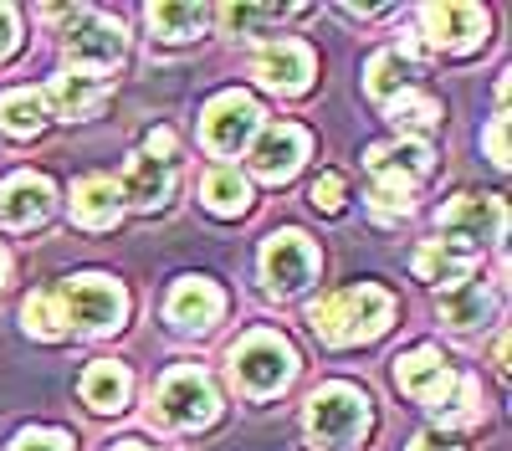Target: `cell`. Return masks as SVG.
<instances>
[{
  "label": "cell",
  "mask_w": 512,
  "mask_h": 451,
  "mask_svg": "<svg viewBox=\"0 0 512 451\" xmlns=\"http://www.w3.org/2000/svg\"><path fill=\"white\" fill-rule=\"evenodd\" d=\"M390 318H395V298L384 293V287H344V293H328L323 303H313L308 308V323L318 328V339H328V344H369V339H379L384 328H390Z\"/></svg>",
  "instance_id": "6da1fadb"
},
{
  "label": "cell",
  "mask_w": 512,
  "mask_h": 451,
  "mask_svg": "<svg viewBox=\"0 0 512 451\" xmlns=\"http://www.w3.org/2000/svg\"><path fill=\"white\" fill-rule=\"evenodd\" d=\"M364 431H369V400H364V390H354V385H323L308 400V436H313V446L349 451Z\"/></svg>",
  "instance_id": "7a4b0ae2"
},
{
  "label": "cell",
  "mask_w": 512,
  "mask_h": 451,
  "mask_svg": "<svg viewBox=\"0 0 512 451\" xmlns=\"http://www.w3.org/2000/svg\"><path fill=\"white\" fill-rule=\"evenodd\" d=\"M57 308L67 318V328H82V334H108L128 318V298L113 277H72L57 287Z\"/></svg>",
  "instance_id": "3957f363"
},
{
  "label": "cell",
  "mask_w": 512,
  "mask_h": 451,
  "mask_svg": "<svg viewBox=\"0 0 512 451\" xmlns=\"http://www.w3.org/2000/svg\"><path fill=\"white\" fill-rule=\"evenodd\" d=\"M231 369H236V385L246 395H277L287 380H292V369H297V354L282 334H246L241 349L231 354Z\"/></svg>",
  "instance_id": "277c9868"
},
{
  "label": "cell",
  "mask_w": 512,
  "mask_h": 451,
  "mask_svg": "<svg viewBox=\"0 0 512 451\" xmlns=\"http://www.w3.org/2000/svg\"><path fill=\"white\" fill-rule=\"evenodd\" d=\"M216 416V390L200 369H169L164 385H159V421L175 426V431H190V426H205Z\"/></svg>",
  "instance_id": "5b68a950"
},
{
  "label": "cell",
  "mask_w": 512,
  "mask_h": 451,
  "mask_svg": "<svg viewBox=\"0 0 512 451\" xmlns=\"http://www.w3.org/2000/svg\"><path fill=\"white\" fill-rule=\"evenodd\" d=\"M262 277L272 293H303V287L318 277V252L303 231H277L262 246Z\"/></svg>",
  "instance_id": "8992f818"
},
{
  "label": "cell",
  "mask_w": 512,
  "mask_h": 451,
  "mask_svg": "<svg viewBox=\"0 0 512 451\" xmlns=\"http://www.w3.org/2000/svg\"><path fill=\"white\" fill-rule=\"evenodd\" d=\"M256 129H262V108H256L246 93H221L216 103L205 108V118H200V134H205V144L216 154L246 149L256 139Z\"/></svg>",
  "instance_id": "52a82bcc"
},
{
  "label": "cell",
  "mask_w": 512,
  "mask_h": 451,
  "mask_svg": "<svg viewBox=\"0 0 512 451\" xmlns=\"http://www.w3.org/2000/svg\"><path fill=\"white\" fill-rule=\"evenodd\" d=\"M502 226H507V211H502V200H492V195H456L441 211L446 241L466 246V252H477L482 241H497Z\"/></svg>",
  "instance_id": "ba28073f"
},
{
  "label": "cell",
  "mask_w": 512,
  "mask_h": 451,
  "mask_svg": "<svg viewBox=\"0 0 512 451\" xmlns=\"http://www.w3.org/2000/svg\"><path fill=\"white\" fill-rule=\"evenodd\" d=\"M123 57V31L108 16L93 11H72V31H67V62L82 72H103Z\"/></svg>",
  "instance_id": "9c48e42d"
},
{
  "label": "cell",
  "mask_w": 512,
  "mask_h": 451,
  "mask_svg": "<svg viewBox=\"0 0 512 451\" xmlns=\"http://www.w3.org/2000/svg\"><path fill=\"white\" fill-rule=\"evenodd\" d=\"M395 380H400V390L410 400L431 405V410H441L456 395V375H451V364L441 359V349H410V354H400L395 359Z\"/></svg>",
  "instance_id": "30bf717a"
},
{
  "label": "cell",
  "mask_w": 512,
  "mask_h": 451,
  "mask_svg": "<svg viewBox=\"0 0 512 451\" xmlns=\"http://www.w3.org/2000/svg\"><path fill=\"white\" fill-rule=\"evenodd\" d=\"M308 159V134L297 123H267L251 144V170L262 180H287Z\"/></svg>",
  "instance_id": "8fae6325"
},
{
  "label": "cell",
  "mask_w": 512,
  "mask_h": 451,
  "mask_svg": "<svg viewBox=\"0 0 512 451\" xmlns=\"http://www.w3.org/2000/svg\"><path fill=\"white\" fill-rule=\"evenodd\" d=\"M420 26L431 36V47L441 52H472L482 31H487V11L482 6H425Z\"/></svg>",
  "instance_id": "7c38bea8"
},
{
  "label": "cell",
  "mask_w": 512,
  "mask_h": 451,
  "mask_svg": "<svg viewBox=\"0 0 512 451\" xmlns=\"http://www.w3.org/2000/svg\"><path fill=\"white\" fill-rule=\"evenodd\" d=\"M251 72L277 93H303L308 77H313V52L303 41H272V47H262L251 57Z\"/></svg>",
  "instance_id": "4fadbf2b"
},
{
  "label": "cell",
  "mask_w": 512,
  "mask_h": 451,
  "mask_svg": "<svg viewBox=\"0 0 512 451\" xmlns=\"http://www.w3.org/2000/svg\"><path fill=\"white\" fill-rule=\"evenodd\" d=\"M221 287L216 282H205V277H185V282H175V293H169V303H164V313H169V323L175 328H185V334H205L210 323L221 318Z\"/></svg>",
  "instance_id": "5bb4252c"
},
{
  "label": "cell",
  "mask_w": 512,
  "mask_h": 451,
  "mask_svg": "<svg viewBox=\"0 0 512 451\" xmlns=\"http://www.w3.org/2000/svg\"><path fill=\"white\" fill-rule=\"evenodd\" d=\"M52 205H57V195H52V185L41 175H11L6 185H0V221L16 226V231L47 221Z\"/></svg>",
  "instance_id": "9a60e30c"
},
{
  "label": "cell",
  "mask_w": 512,
  "mask_h": 451,
  "mask_svg": "<svg viewBox=\"0 0 512 451\" xmlns=\"http://www.w3.org/2000/svg\"><path fill=\"white\" fill-rule=\"evenodd\" d=\"M472 267H477V252H466V246H456V241H425L415 252V272L425 282H436L441 293L446 287L472 282Z\"/></svg>",
  "instance_id": "2e32d148"
},
{
  "label": "cell",
  "mask_w": 512,
  "mask_h": 451,
  "mask_svg": "<svg viewBox=\"0 0 512 451\" xmlns=\"http://www.w3.org/2000/svg\"><path fill=\"white\" fill-rule=\"evenodd\" d=\"M118 205H123V195H118V185L103 180V175H88V180L72 185V216H77L82 226H93V231H103V226L118 221Z\"/></svg>",
  "instance_id": "e0dca14e"
},
{
  "label": "cell",
  "mask_w": 512,
  "mask_h": 451,
  "mask_svg": "<svg viewBox=\"0 0 512 451\" xmlns=\"http://www.w3.org/2000/svg\"><path fill=\"white\" fill-rule=\"evenodd\" d=\"M431 170V149L420 139H400V144H374L369 149V175H400V180H420Z\"/></svg>",
  "instance_id": "ac0fdd59"
},
{
  "label": "cell",
  "mask_w": 512,
  "mask_h": 451,
  "mask_svg": "<svg viewBox=\"0 0 512 451\" xmlns=\"http://www.w3.org/2000/svg\"><path fill=\"white\" fill-rule=\"evenodd\" d=\"M118 195H128L134 205H164V195H169V164H159V159H149V154H139V159H128V175H123V190Z\"/></svg>",
  "instance_id": "d6986e66"
},
{
  "label": "cell",
  "mask_w": 512,
  "mask_h": 451,
  "mask_svg": "<svg viewBox=\"0 0 512 451\" xmlns=\"http://www.w3.org/2000/svg\"><path fill=\"white\" fill-rule=\"evenodd\" d=\"M82 400L93 410H123L128 400V369L113 364V359H98L88 375H82Z\"/></svg>",
  "instance_id": "ffe728a7"
},
{
  "label": "cell",
  "mask_w": 512,
  "mask_h": 451,
  "mask_svg": "<svg viewBox=\"0 0 512 451\" xmlns=\"http://www.w3.org/2000/svg\"><path fill=\"white\" fill-rule=\"evenodd\" d=\"M487 313H492V293L482 282H461V287H446L441 293V318L451 328H477Z\"/></svg>",
  "instance_id": "44dd1931"
},
{
  "label": "cell",
  "mask_w": 512,
  "mask_h": 451,
  "mask_svg": "<svg viewBox=\"0 0 512 451\" xmlns=\"http://www.w3.org/2000/svg\"><path fill=\"white\" fill-rule=\"evenodd\" d=\"M0 129L16 134V139H26V134H41V129H47V103H41V93L16 88V93L0 98Z\"/></svg>",
  "instance_id": "7402d4cb"
},
{
  "label": "cell",
  "mask_w": 512,
  "mask_h": 451,
  "mask_svg": "<svg viewBox=\"0 0 512 451\" xmlns=\"http://www.w3.org/2000/svg\"><path fill=\"white\" fill-rule=\"evenodd\" d=\"M98 98H103V82H98V77H57L52 88L41 93V103L57 108L62 118H82Z\"/></svg>",
  "instance_id": "603a6c76"
},
{
  "label": "cell",
  "mask_w": 512,
  "mask_h": 451,
  "mask_svg": "<svg viewBox=\"0 0 512 451\" xmlns=\"http://www.w3.org/2000/svg\"><path fill=\"white\" fill-rule=\"evenodd\" d=\"M200 26H205V11H200V6H175V0H159V6H149V31H154L159 41H190Z\"/></svg>",
  "instance_id": "cb8c5ba5"
},
{
  "label": "cell",
  "mask_w": 512,
  "mask_h": 451,
  "mask_svg": "<svg viewBox=\"0 0 512 451\" xmlns=\"http://www.w3.org/2000/svg\"><path fill=\"white\" fill-rule=\"evenodd\" d=\"M246 200H251V190H246V180L231 170V164H221V170L205 175V205H210L216 216H241Z\"/></svg>",
  "instance_id": "d4e9b609"
},
{
  "label": "cell",
  "mask_w": 512,
  "mask_h": 451,
  "mask_svg": "<svg viewBox=\"0 0 512 451\" xmlns=\"http://www.w3.org/2000/svg\"><path fill=\"white\" fill-rule=\"evenodd\" d=\"M369 93H374L379 103H395L400 93H410V57L379 52V57L369 62Z\"/></svg>",
  "instance_id": "484cf974"
},
{
  "label": "cell",
  "mask_w": 512,
  "mask_h": 451,
  "mask_svg": "<svg viewBox=\"0 0 512 451\" xmlns=\"http://www.w3.org/2000/svg\"><path fill=\"white\" fill-rule=\"evenodd\" d=\"M390 118H395V129L400 134H431L436 123H441V108L431 98H420V93H400L390 103Z\"/></svg>",
  "instance_id": "4316f807"
},
{
  "label": "cell",
  "mask_w": 512,
  "mask_h": 451,
  "mask_svg": "<svg viewBox=\"0 0 512 451\" xmlns=\"http://www.w3.org/2000/svg\"><path fill=\"white\" fill-rule=\"evenodd\" d=\"M21 318H26V328H31L36 339H62L67 334V318L57 308V293H31L21 303Z\"/></svg>",
  "instance_id": "83f0119b"
},
{
  "label": "cell",
  "mask_w": 512,
  "mask_h": 451,
  "mask_svg": "<svg viewBox=\"0 0 512 451\" xmlns=\"http://www.w3.org/2000/svg\"><path fill=\"white\" fill-rule=\"evenodd\" d=\"M374 211H379L384 221L410 216V211H415V185L400 180V175H374Z\"/></svg>",
  "instance_id": "f1b7e54d"
},
{
  "label": "cell",
  "mask_w": 512,
  "mask_h": 451,
  "mask_svg": "<svg viewBox=\"0 0 512 451\" xmlns=\"http://www.w3.org/2000/svg\"><path fill=\"white\" fill-rule=\"evenodd\" d=\"M441 426H477L482 410H477V380H456V400H446L441 410Z\"/></svg>",
  "instance_id": "f546056e"
},
{
  "label": "cell",
  "mask_w": 512,
  "mask_h": 451,
  "mask_svg": "<svg viewBox=\"0 0 512 451\" xmlns=\"http://www.w3.org/2000/svg\"><path fill=\"white\" fill-rule=\"evenodd\" d=\"M231 26H267V21H277V16H287V11H277V6H231V11H221Z\"/></svg>",
  "instance_id": "4dcf8cb0"
},
{
  "label": "cell",
  "mask_w": 512,
  "mask_h": 451,
  "mask_svg": "<svg viewBox=\"0 0 512 451\" xmlns=\"http://www.w3.org/2000/svg\"><path fill=\"white\" fill-rule=\"evenodd\" d=\"M313 205H323V211H344V180L323 175V180L313 185Z\"/></svg>",
  "instance_id": "1f68e13d"
},
{
  "label": "cell",
  "mask_w": 512,
  "mask_h": 451,
  "mask_svg": "<svg viewBox=\"0 0 512 451\" xmlns=\"http://www.w3.org/2000/svg\"><path fill=\"white\" fill-rule=\"evenodd\" d=\"M16 451H72V446H67V436H57V431H26V436L16 441Z\"/></svg>",
  "instance_id": "d6a6232c"
},
{
  "label": "cell",
  "mask_w": 512,
  "mask_h": 451,
  "mask_svg": "<svg viewBox=\"0 0 512 451\" xmlns=\"http://www.w3.org/2000/svg\"><path fill=\"white\" fill-rule=\"evenodd\" d=\"M487 149H492V164H507V118H492V129H487Z\"/></svg>",
  "instance_id": "836d02e7"
},
{
  "label": "cell",
  "mask_w": 512,
  "mask_h": 451,
  "mask_svg": "<svg viewBox=\"0 0 512 451\" xmlns=\"http://www.w3.org/2000/svg\"><path fill=\"white\" fill-rule=\"evenodd\" d=\"M169 154H175V134H169V129H154V134H149V159L164 164Z\"/></svg>",
  "instance_id": "e575fe53"
},
{
  "label": "cell",
  "mask_w": 512,
  "mask_h": 451,
  "mask_svg": "<svg viewBox=\"0 0 512 451\" xmlns=\"http://www.w3.org/2000/svg\"><path fill=\"white\" fill-rule=\"evenodd\" d=\"M11 47H16V11L0 6V57H6Z\"/></svg>",
  "instance_id": "d590c367"
},
{
  "label": "cell",
  "mask_w": 512,
  "mask_h": 451,
  "mask_svg": "<svg viewBox=\"0 0 512 451\" xmlns=\"http://www.w3.org/2000/svg\"><path fill=\"white\" fill-rule=\"evenodd\" d=\"M410 451H461V446H446V441H436V436H415Z\"/></svg>",
  "instance_id": "8d00e7d4"
},
{
  "label": "cell",
  "mask_w": 512,
  "mask_h": 451,
  "mask_svg": "<svg viewBox=\"0 0 512 451\" xmlns=\"http://www.w3.org/2000/svg\"><path fill=\"white\" fill-rule=\"evenodd\" d=\"M0 282H6V252H0Z\"/></svg>",
  "instance_id": "74e56055"
},
{
  "label": "cell",
  "mask_w": 512,
  "mask_h": 451,
  "mask_svg": "<svg viewBox=\"0 0 512 451\" xmlns=\"http://www.w3.org/2000/svg\"><path fill=\"white\" fill-rule=\"evenodd\" d=\"M118 451H149V446H118Z\"/></svg>",
  "instance_id": "f35d334b"
}]
</instances>
